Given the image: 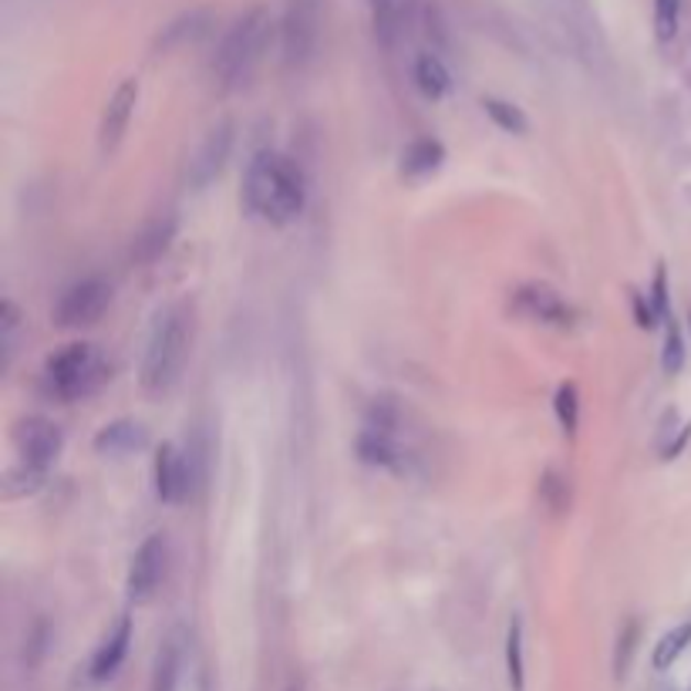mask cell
I'll use <instances>...</instances> for the list:
<instances>
[{"label":"cell","instance_id":"obj_15","mask_svg":"<svg viewBox=\"0 0 691 691\" xmlns=\"http://www.w3.org/2000/svg\"><path fill=\"white\" fill-rule=\"evenodd\" d=\"M145 425L135 418H119L95 436V449L105 456H132L145 446Z\"/></svg>","mask_w":691,"mask_h":691},{"label":"cell","instance_id":"obj_17","mask_svg":"<svg viewBox=\"0 0 691 691\" xmlns=\"http://www.w3.org/2000/svg\"><path fill=\"white\" fill-rule=\"evenodd\" d=\"M209 11H186L179 14L176 21H169L163 31L155 37V51H173V47H183L196 37H202L209 31Z\"/></svg>","mask_w":691,"mask_h":691},{"label":"cell","instance_id":"obj_3","mask_svg":"<svg viewBox=\"0 0 691 691\" xmlns=\"http://www.w3.org/2000/svg\"><path fill=\"white\" fill-rule=\"evenodd\" d=\"M267 41H271V14L267 11L250 8L246 14H240L227 28L217 55H212V78H217V85L223 91L246 85L263 58V51H267Z\"/></svg>","mask_w":691,"mask_h":691},{"label":"cell","instance_id":"obj_21","mask_svg":"<svg viewBox=\"0 0 691 691\" xmlns=\"http://www.w3.org/2000/svg\"><path fill=\"white\" fill-rule=\"evenodd\" d=\"M688 645H691V621H688V624H678L674 630H668V634L661 637L658 648H655V668H658V671L671 668L674 658H678Z\"/></svg>","mask_w":691,"mask_h":691},{"label":"cell","instance_id":"obj_29","mask_svg":"<svg viewBox=\"0 0 691 691\" xmlns=\"http://www.w3.org/2000/svg\"><path fill=\"white\" fill-rule=\"evenodd\" d=\"M290 691H300V684H294V688H290Z\"/></svg>","mask_w":691,"mask_h":691},{"label":"cell","instance_id":"obj_2","mask_svg":"<svg viewBox=\"0 0 691 691\" xmlns=\"http://www.w3.org/2000/svg\"><path fill=\"white\" fill-rule=\"evenodd\" d=\"M193 341V314L186 304H173L158 314L152 328L145 358H142V388L145 392H169L189 358Z\"/></svg>","mask_w":691,"mask_h":691},{"label":"cell","instance_id":"obj_23","mask_svg":"<svg viewBox=\"0 0 691 691\" xmlns=\"http://www.w3.org/2000/svg\"><path fill=\"white\" fill-rule=\"evenodd\" d=\"M506 671L513 691H523V621L513 617L509 634H506Z\"/></svg>","mask_w":691,"mask_h":691},{"label":"cell","instance_id":"obj_6","mask_svg":"<svg viewBox=\"0 0 691 691\" xmlns=\"http://www.w3.org/2000/svg\"><path fill=\"white\" fill-rule=\"evenodd\" d=\"M14 449L21 459V472L28 480H41L62 456V429L44 415H28L14 425Z\"/></svg>","mask_w":691,"mask_h":691},{"label":"cell","instance_id":"obj_18","mask_svg":"<svg viewBox=\"0 0 691 691\" xmlns=\"http://www.w3.org/2000/svg\"><path fill=\"white\" fill-rule=\"evenodd\" d=\"M442 158H446L442 142H436V139H415L402 152V176H408V179L429 176V173H436L442 166Z\"/></svg>","mask_w":691,"mask_h":691},{"label":"cell","instance_id":"obj_28","mask_svg":"<svg viewBox=\"0 0 691 691\" xmlns=\"http://www.w3.org/2000/svg\"><path fill=\"white\" fill-rule=\"evenodd\" d=\"M651 310L665 314L668 310V294H665V271L655 274V287H651Z\"/></svg>","mask_w":691,"mask_h":691},{"label":"cell","instance_id":"obj_25","mask_svg":"<svg viewBox=\"0 0 691 691\" xmlns=\"http://www.w3.org/2000/svg\"><path fill=\"white\" fill-rule=\"evenodd\" d=\"M557 418H560V429L567 432V436H573L577 432V425H580V395H577V385H560V392H557Z\"/></svg>","mask_w":691,"mask_h":691},{"label":"cell","instance_id":"obj_8","mask_svg":"<svg viewBox=\"0 0 691 691\" xmlns=\"http://www.w3.org/2000/svg\"><path fill=\"white\" fill-rule=\"evenodd\" d=\"M112 304V287L105 281H78L72 284L62 300L55 304V325L58 328H91L101 321V314Z\"/></svg>","mask_w":691,"mask_h":691},{"label":"cell","instance_id":"obj_1","mask_svg":"<svg viewBox=\"0 0 691 691\" xmlns=\"http://www.w3.org/2000/svg\"><path fill=\"white\" fill-rule=\"evenodd\" d=\"M307 199L304 173L284 152H256L243 176V202L253 217L274 227H287L300 217Z\"/></svg>","mask_w":691,"mask_h":691},{"label":"cell","instance_id":"obj_24","mask_svg":"<svg viewBox=\"0 0 691 691\" xmlns=\"http://www.w3.org/2000/svg\"><path fill=\"white\" fill-rule=\"evenodd\" d=\"M681 24V0H655V37L661 44L674 41Z\"/></svg>","mask_w":691,"mask_h":691},{"label":"cell","instance_id":"obj_19","mask_svg":"<svg viewBox=\"0 0 691 691\" xmlns=\"http://www.w3.org/2000/svg\"><path fill=\"white\" fill-rule=\"evenodd\" d=\"M415 85L425 98L439 101L452 88V75H449V68L442 65L439 55L425 51V55H418V62H415Z\"/></svg>","mask_w":691,"mask_h":691},{"label":"cell","instance_id":"obj_11","mask_svg":"<svg viewBox=\"0 0 691 691\" xmlns=\"http://www.w3.org/2000/svg\"><path fill=\"white\" fill-rule=\"evenodd\" d=\"M135 105H139V81L135 78H125L112 98L105 101V112H101V122H98V145L101 152H116L122 135L129 132V122L135 116Z\"/></svg>","mask_w":691,"mask_h":691},{"label":"cell","instance_id":"obj_10","mask_svg":"<svg viewBox=\"0 0 691 691\" xmlns=\"http://www.w3.org/2000/svg\"><path fill=\"white\" fill-rule=\"evenodd\" d=\"M230 149H233V125L230 122H220L217 129H209L206 139L196 145V152L189 155V169H186L189 186L206 189L212 179H217L227 166Z\"/></svg>","mask_w":691,"mask_h":691},{"label":"cell","instance_id":"obj_13","mask_svg":"<svg viewBox=\"0 0 691 691\" xmlns=\"http://www.w3.org/2000/svg\"><path fill=\"white\" fill-rule=\"evenodd\" d=\"M368 8H371V24H375V37L385 47H395L412 24L415 0H368Z\"/></svg>","mask_w":691,"mask_h":691},{"label":"cell","instance_id":"obj_12","mask_svg":"<svg viewBox=\"0 0 691 691\" xmlns=\"http://www.w3.org/2000/svg\"><path fill=\"white\" fill-rule=\"evenodd\" d=\"M193 486V472L186 456L176 446H163L155 452V493L163 503H183Z\"/></svg>","mask_w":691,"mask_h":691},{"label":"cell","instance_id":"obj_14","mask_svg":"<svg viewBox=\"0 0 691 691\" xmlns=\"http://www.w3.org/2000/svg\"><path fill=\"white\" fill-rule=\"evenodd\" d=\"M129 645H132V621L122 617L116 624V630L105 637L101 648L95 651V658H91V678L95 681H109L122 668V661L129 655Z\"/></svg>","mask_w":691,"mask_h":691},{"label":"cell","instance_id":"obj_26","mask_svg":"<svg viewBox=\"0 0 691 691\" xmlns=\"http://www.w3.org/2000/svg\"><path fill=\"white\" fill-rule=\"evenodd\" d=\"M540 496H544V503H547L553 513H563V509L570 506V490H567V480H560V475H557L553 469L544 475V483H540Z\"/></svg>","mask_w":691,"mask_h":691},{"label":"cell","instance_id":"obj_9","mask_svg":"<svg viewBox=\"0 0 691 691\" xmlns=\"http://www.w3.org/2000/svg\"><path fill=\"white\" fill-rule=\"evenodd\" d=\"M166 563H169L166 537L163 534L145 537L142 547L132 557V567H129V597L135 604L152 601V594L158 591V583H163V577H166Z\"/></svg>","mask_w":691,"mask_h":691},{"label":"cell","instance_id":"obj_16","mask_svg":"<svg viewBox=\"0 0 691 691\" xmlns=\"http://www.w3.org/2000/svg\"><path fill=\"white\" fill-rule=\"evenodd\" d=\"M176 237V220L173 217H155L152 223H145L135 240H132V263H155L169 250Z\"/></svg>","mask_w":691,"mask_h":691},{"label":"cell","instance_id":"obj_4","mask_svg":"<svg viewBox=\"0 0 691 691\" xmlns=\"http://www.w3.org/2000/svg\"><path fill=\"white\" fill-rule=\"evenodd\" d=\"M112 379V368L95 344L75 341L44 361L41 388L55 402H81Z\"/></svg>","mask_w":691,"mask_h":691},{"label":"cell","instance_id":"obj_7","mask_svg":"<svg viewBox=\"0 0 691 691\" xmlns=\"http://www.w3.org/2000/svg\"><path fill=\"white\" fill-rule=\"evenodd\" d=\"M513 314L526 317V321H537L547 328H573L577 325V310L563 300V294L550 284H519L509 297Z\"/></svg>","mask_w":691,"mask_h":691},{"label":"cell","instance_id":"obj_27","mask_svg":"<svg viewBox=\"0 0 691 691\" xmlns=\"http://www.w3.org/2000/svg\"><path fill=\"white\" fill-rule=\"evenodd\" d=\"M661 364H665L668 375H674V371H681V364H684V341H681V331H678L674 321L668 325V334H665V358H661Z\"/></svg>","mask_w":691,"mask_h":691},{"label":"cell","instance_id":"obj_5","mask_svg":"<svg viewBox=\"0 0 691 691\" xmlns=\"http://www.w3.org/2000/svg\"><path fill=\"white\" fill-rule=\"evenodd\" d=\"M321 44V0H287L281 18V55L290 72L314 62Z\"/></svg>","mask_w":691,"mask_h":691},{"label":"cell","instance_id":"obj_20","mask_svg":"<svg viewBox=\"0 0 691 691\" xmlns=\"http://www.w3.org/2000/svg\"><path fill=\"white\" fill-rule=\"evenodd\" d=\"M176 681H179V648L176 641H166L155 655L149 691H176Z\"/></svg>","mask_w":691,"mask_h":691},{"label":"cell","instance_id":"obj_22","mask_svg":"<svg viewBox=\"0 0 691 691\" xmlns=\"http://www.w3.org/2000/svg\"><path fill=\"white\" fill-rule=\"evenodd\" d=\"M483 109H486V116H490L503 132L523 135V132L529 129L526 116L516 109V105H509V101H503V98H486V101H483Z\"/></svg>","mask_w":691,"mask_h":691}]
</instances>
